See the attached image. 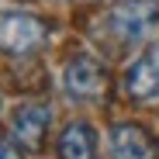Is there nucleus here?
Wrapping results in <instances>:
<instances>
[{"label": "nucleus", "instance_id": "obj_1", "mask_svg": "<svg viewBox=\"0 0 159 159\" xmlns=\"http://www.w3.org/2000/svg\"><path fill=\"white\" fill-rule=\"evenodd\" d=\"M107 28L125 45L152 42L159 35V0H118L107 11Z\"/></svg>", "mask_w": 159, "mask_h": 159}, {"label": "nucleus", "instance_id": "obj_2", "mask_svg": "<svg viewBox=\"0 0 159 159\" xmlns=\"http://www.w3.org/2000/svg\"><path fill=\"white\" fill-rule=\"evenodd\" d=\"M45 21H38L35 14H0V52L7 56H28V52L45 45Z\"/></svg>", "mask_w": 159, "mask_h": 159}, {"label": "nucleus", "instance_id": "obj_3", "mask_svg": "<svg viewBox=\"0 0 159 159\" xmlns=\"http://www.w3.org/2000/svg\"><path fill=\"white\" fill-rule=\"evenodd\" d=\"M62 87L73 100H100L107 93V69L90 56H76L62 69Z\"/></svg>", "mask_w": 159, "mask_h": 159}, {"label": "nucleus", "instance_id": "obj_4", "mask_svg": "<svg viewBox=\"0 0 159 159\" xmlns=\"http://www.w3.org/2000/svg\"><path fill=\"white\" fill-rule=\"evenodd\" d=\"M125 90L135 100H159V45H152L131 62L125 76Z\"/></svg>", "mask_w": 159, "mask_h": 159}, {"label": "nucleus", "instance_id": "obj_5", "mask_svg": "<svg viewBox=\"0 0 159 159\" xmlns=\"http://www.w3.org/2000/svg\"><path fill=\"white\" fill-rule=\"evenodd\" d=\"M111 159H159L152 135L142 125H114L111 128Z\"/></svg>", "mask_w": 159, "mask_h": 159}, {"label": "nucleus", "instance_id": "obj_6", "mask_svg": "<svg viewBox=\"0 0 159 159\" xmlns=\"http://www.w3.org/2000/svg\"><path fill=\"white\" fill-rule=\"evenodd\" d=\"M11 131H14V139L24 149H42L45 131H48V107L45 104H21L14 111Z\"/></svg>", "mask_w": 159, "mask_h": 159}, {"label": "nucleus", "instance_id": "obj_7", "mask_svg": "<svg viewBox=\"0 0 159 159\" xmlns=\"http://www.w3.org/2000/svg\"><path fill=\"white\" fill-rule=\"evenodd\" d=\"M59 159H97V135L87 121H73L59 135Z\"/></svg>", "mask_w": 159, "mask_h": 159}, {"label": "nucleus", "instance_id": "obj_8", "mask_svg": "<svg viewBox=\"0 0 159 159\" xmlns=\"http://www.w3.org/2000/svg\"><path fill=\"white\" fill-rule=\"evenodd\" d=\"M0 159H24V156H21V149H17L14 142L0 139Z\"/></svg>", "mask_w": 159, "mask_h": 159}]
</instances>
